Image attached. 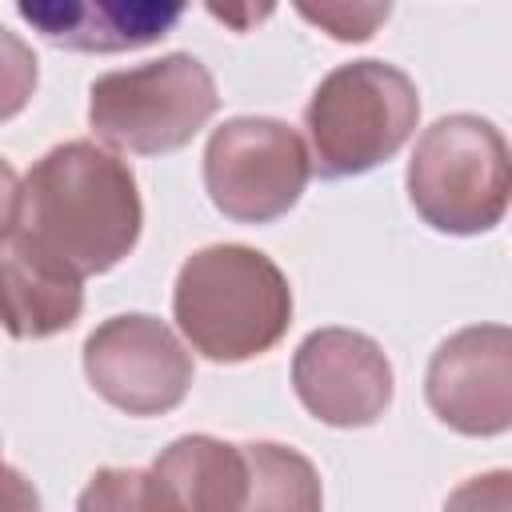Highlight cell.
<instances>
[{
    "instance_id": "8992f818",
    "label": "cell",
    "mask_w": 512,
    "mask_h": 512,
    "mask_svg": "<svg viewBox=\"0 0 512 512\" xmlns=\"http://www.w3.org/2000/svg\"><path fill=\"white\" fill-rule=\"evenodd\" d=\"M312 176L300 132L272 116H232L204 148V188L216 212L240 224H268L296 208Z\"/></svg>"
},
{
    "instance_id": "5b68a950",
    "label": "cell",
    "mask_w": 512,
    "mask_h": 512,
    "mask_svg": "<svg viewBox=\"0 0 512 512\" xmlns=\"http://www.w3.org/2000/svg\"><path fill=\"white\" fill-rule=\"evenodd\" d=\"M216 104L212 72L188 52H168L96 76L88 88V124L112 148L160 156L184 148L216 116Z\"/></svg>"
},
{
    "instance_id": "9c48e42d",
    "label": "cell",
    "mask_w": 512,
    "mask_h": 512,
    "mask_svg": "<svg viewBox=\"0 0 512 512\" xmlns=\"http://www.w3.org/2000/svg\"><path fill=\"white\" fill-rule=\"evenodd\" d=\"M292 388L320 424L368 428L392 404V364L364 332L316 328L292 356Z\"/></svg>"
},
{
    "instance_id": "52a82bcc",
    "label": "cell",
    "mask_w": 512,
    "mask_h": 512,
    "mask_svg": "<svg viewBox=\"0 0 512 512\" xmlns=\"http://www.w3.org/2000/svg\"><path fill=\"white\" fill-rule=\"evenodd\" d=\"M84 376L112 408L128 416H160L188 396L192 356L164 320L124 312L84 340Z\"/></svg>"
},
{
    "instance_id": "2e32d148",
    "label": "cell",
    "mask_w": 512,
    "mask_h": 512,
    "mask_svg": "<svg viewBox=\"0 0 512 512\" xmlns=\"http://www.w3.org/2000/svg\"><path fill=\"white\" fill-rule=\"evenodd\" d=\"M300 16L328 28V36L336 40H368L376 24L388 20V4H352V8L348 4H320V8L300 4Z\"/></svg>"
},
{
    "instance_id": "ba28073f",
    "label": "cell",
    "mask_w": 512,
    "mask_h": 512,
    "mask_svg": "<svg viewBox=\"0 0 512 512\" xmlns=\"http://www.w3.org/2000/svg\"><path fill=\"white\" fill-rule=\"evenodd\" d=\"M424 396L440 424L460 436H500L512 428V328L468 324L428 360Z\"/></svg>"
},
{
    "instance_id": "7a4b0ae2",
    "label": "cell",
    "mask_w": 512,
    "mask_h": 512,
    "mask_svg": "<svg viewBox=\"0 0 512 512\" xmlns=\"http://www.w3.org/2000/svg\"><path fill=\"white\" fill-rule=\"evenodd\" d=\"M172 316L200 356L240 364L280 344L292 324V288L272 256L248 244H208L180 264Z\"/></svg>"
},
{
    "instance_id": "3957f363",
    "label": "cell",
    "mask_w": 512,
    "mask_h": 512,
    "mask_svg": "<svg viewBox=\"0 0 512 512\" xmlns=\"http://www.w3.org/2000/svg\"><path fill=\"white\" fill-rule=\"evenodd\" d=\"M408 200L424 224L448 236L496 228L512 204V144L476 112L440 116L412 148Z\"/></svg>"
},
{
    "instance_id": "6da1fadb",
    "label": "cell",
    "mask_w": 512,
    "mask_h": 512,
    "mask_svg": "<svg viewBox=\"0 0 512 512\" xmlns=\"http://www.w3.org/2000/svg\"><path fill=\"white\" fill-rule=\"evenodd\" d=\"M4 180V232L80 276L116 268L140 240L136 176L96 140L56 144L20 180L4 168Z\"/></svg>"
},
{
    "instance_id": "5bb4252c",
    "label": "cell",
    "mask_w": 512,
    "mask_h": 512,
    "mask_svg": "<svg viewBox=\"0 0 512 512\" xmlns=\"http://www.w3.org/2000/svg\"><path fill=\"white\" fill-rule=\"evenodd\" d=\"M76 512H184L168 484L148 468H100L84 484Z\"/></svg>"
},
{
    "instance_id": "277c9868",
    "label": "cell",
    "mask_w": 512,
    "mask_h": 512,
    "mask_svg": "<svg viewBox=\"0 0 512 512\" xmlns=\"http://www.w3.org/2000/svg\"><path fill=\"white\" fill-rule=\"evenodd\" d=\"M420 120V96L404 68L384 60H352L332 68L308 108V152L312 168L328 180L360 176L392 160Z\"/></svg>"
},
{
    "instance_id": "9a60e30c",
    "label": "cell",
    "mask_w": 512,
    "mask_h": 512,
    "mask_svg": "<svg viewBox=\"0 0 512 512\" xmlns=\"http://www.w3.org/2000/svg\"><path fill=\"white\" fill-rule=\"evenodd\" d=\"M444 512H512V468L468 476L448 492Z\"/></svg>"
},
{
    "instance_id": "7c38bea8",
    "label": "cell",
    "mask_w": 512,
    "mask_h": 512,
    "mask_svg": "<svg viewBox=\"0 0 512 512\" xmlns=\"http://www.w3.org/2000/svg\"><path fill=\"white\" fill-rule=\"evenodd\" d=\"M152 472L168 484L184 512H244L252 488L248 448L216 436L172 440L156 456Z\"/></svg>"
},
{
    "instance_id": "4fadbf2b",
    "label": "cell",
    "mask_w": 512,
    "mask_h": 512,
    "mask_svg": "<svg viewBox=\"0 0 512 512\" xmlns=\"http://www.w3.org/2000/svg\"><path fill=\"white\" fill-rule=\"evenodd\" d=\"M252 464V488L244 512H324V492L312 460L288 444H244Z\"/></svg>"
},
{
    "instance_id": "30bf717a",
    "label": "cell",
    "mask_w": 512,
    "mask_h": 512,
    "mask_svg": "<svg viewBox=\"0 0 512 512\" xmlns=\"http://www.w3.org/2000/svg\"><path fill=\"white\" fill-rule=\"evenodd\" d=\"M4 264V328L16 340H44L76 324L84 308V276L44 256L20 236H0Z\"/></svg>"
},
{
    "instance_id": "8fae6325",
    "label": "cell",
    "mask_w": 512,
    "mask_h": 512,
    "mask_svg": "<svg viewBox=\"0 0 512 512\" xmlns=\"http://www.w3.org/2000/svg\"><path fill=\"white\" fill-rule=\"evenodd\" d=\"M44 40L76 52H128L156 44L184 16L180 4H16Z\"/></svg>"
}]
</instances>
